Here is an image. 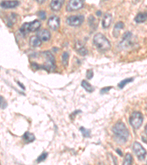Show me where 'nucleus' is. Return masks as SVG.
<instances>
[{
    "mask_svg": "<svg viewBox=\"0 0 147 165\" xmlns=\"http://www.w3.org/2000/svg\"><path fill=\"white\" fill-rule=\"evenodd\" d=\"M30 61L32 66L35 69H44L49 72L55 67V57L48 51L32 54Z\"/></svg>",
    "mask_w": 147,
    "mask_h": 165,
    "instance_id": "1",
    "label": "nucleus"
},
{
    "mask_svg": "<svg viewBox=\"0 0 147 165\" xmlns=\"http://www.w3.org/2000/svg\"><path fill=\"white\" fill-rule=\"evenodd\" d=\"M113 132L114 134L115 137H116V140L118 141L119 142L124 143L127 141L129 138V131L126 126L124 125V123L122 122H118L113 126Z\"/></svg>",
    "mask_w": 147,
    "mask_h": 165,
    "instance_id": "2",
    "label": "nucleus"
},
{
    "mask_svg": "<svg viewBox=\"0 0 147 165\" xmlns=\"http://www.w3.org/2000/svg\"><path fill=\"white\" fill-rule=\"evenodd\" d=\"M93 43L99 51H105L110 49L111 45L110 41L107 39L104 35L101 33H97L93 37Z\"/></svg>",
    "mask_w": 147,
    "mask_h": 165,
    "instance_id": "3",
    "label": "nucleus"
},
{
    "mask_svg": "<svg viewBox=\"0 0 147 165\" xmlns=\"http://www.w3.org/2000/svg\"><path fill=\"white\" fill-rule=\"evenodd\" d=\"M41 27V22L38 20H35L33 22L24 23L20 28V32L24 36L27 35L30 32H34L38 30Z\"/></svg>",
    "mask_w": 147,
    "mask_h": 165,
    "instance_id": "4",
    "label": "nucleus"
},
{
    "mask_svg": "<svg viewBox=\"0 0 147 165\" xmlns=\"http://www.w3.org/2000/svg\"><path fill=\"white\" fill-rule=\"evenodd\" d=\"M143 120H144V118L143 115L140 112H133L132 115H131L130 119V123L134 128H139L141 126Z\"/></svg>",
    "mask_w": 147,
    "mask_h": 165,
    "instance_id": "5",
    "label": "nucleus"
},
{
    "mask_svg": "<svg viewBox=\"0 0 147 165\" xmlns=\"http://www.w3.org/2000/svg\"><path fill=\"white\" fill-rule=\"evenodd\" d=\"M132 148H133V151H134V153L136 154L137 157H138L139 159L140 160L144 159L145 157L146 156V151L140 143L137 142H134Z\"/></svg>",
    "mask_w": 147,
    "mask_h": 165,
    "instance_id": "6",
    "label": "nucleus"
},
{
    "mask_svg": "<svg viewBox=\"0 0 147 165\" xmlns=\"http://www.w3.org/2000/svg\"><path fill=\"white\" fill-rule=\"evenodd\" d=\"M84 21V16L82 15H71L67 19V23L69 25L77 27V26L81 25Z\"/></svg>",
    "mask_w": 147,
    "mask_h": 165,
    "instance_id": "7",
    "label": "nucleus"
},
{
    "mask_svg": "<svg viewBox=\"0 0 147 165\" xmlns=\"http://www.w3.org/2000/svg\"><path fill=\"white\" fill-rule=\"evenodd\" d=\"M84 2L82 0H71L67 5V11H73L82 8Z\"/></svg>",
    "mask_w": 147,
    "mask_h": 165,
    "instance_id": "8",
    "label": "nucleus"
},
{
    "mask_svg": "<svg viewBox=\"0 0 147 165\" xmlns=\"http://www.w3.org/2000/svg\"><path fill=\"white\" fill-rule=\"evenodd\" d=\"M132 34L130 32H127V33L123 35L122 41L120 42L121 46L126 49V48L130 47V46H132Z\"/></svg>",
    "mask_w": 147,
    "mask_h": 165,
    "instance_id": "9",
    "label": "nucleus"
},
{
    "mask_svg": "<svg viewBox=\"0 0 147 165\" xmlns=\"http://www.w3.org/2000/svg\"><path fill=\"white\" fill-rule=\"evenodd\" d=\"M48 25L52 30H56L60 27V18L57 15H52L48 20Z\"/></svg>",
    "mask_w": 147,
    "mask_h": 165,
    "instance_id": "10",
    "label": "nucleus"
},
{
    "mask_svg": "<svg viewBox=\"0 0 147 165\" xmlns=\"http://www.w3.org/2000/svg\"><path fill=\"white\" fill-rule=\"evenodd\" d=\"M37 36L41 41H47L50 39L51 33L47 29H41L38 32Z\"/></svg>",
    "mask_w": 147,
    "mask_h": 165,
    "instance_id": "11",
    "label": "nucleus"
},
{
    "mask_svg": "<svg viewBox=\"0 0 147 165\" xmlns=\"http://www.w3.org/2000/svg\"><path fill=\"white\" fill-rule=\"evenodd\" d=\"M19 5L18 1H4L1 2V7L2 8H14Z\"/></svg>",
    "mask_w": 147,
    "mask_h": 165,
    "instance_id": "12",
    "label": "nucleus"
},
{
    "mask_svg": "<svg viewBox=\"0 0 147 165\" xmlns=\"http://www.w3.org/2000/svg\"><path fill=\"white\" fill-rule=\"evenodd\" d=\"M111 22H112V15L109 13H106L105 14L104 17H103L102 19V27L103 28H108L111 24Z\"/></svg>",
    "mask_w": 147,
    "mask_h": 165,
    "instance_id": "13",
    "label": "nucleus"
},
{
    "mask_svg": "<svg viewBox=\"0 0 147 165\" xmlns=\"http://www.w3.org/2000/svg\"><path fill=\"white\" fill-rule=\"evenodd\" d=\"M63 4V1L61 0H53L50 3V7L52 11H57L61 8Z\"/></svg>",
    "mask_w": 147,
    "mask_h": 165,
    "instance_id": "14",
    "label": "nucleus"
},
{
    "mask_svg": "<svg viewBox=\"0 0 147 165\" xmlns=\"http://www.w3.org/2000/svg\"><path fill=\"white\" fill-rule=\"evenodd\" d=\"M75 47H76V50L77 51V52L80 54L82 56H85V55H86L87 54H88V50L86 49V48H85L81 43L77 42L76 43V46Z\"/></svg>",
    "mask_w": 147,
    "mask_h": 165,
    "instance_id": "15",
    "label": "nucleus"
},
{
    "mask_svg": "<svg viewBox=\"0 0 147 165\" xmlns=\"http://www.w3.org/2000/svg\"><path fill=\"white\" fill-rule=\"evenodd\" d=\"M29 43H30V45L33 47H38L41 45L42 43V41L39 39V37L37 36H33L30 37L29 39Z\"/></svg>",
    "mask_w": 147,
    "mask_h": 165,
    "instance_id": "16",
    "label": "nucleus"
},
{
    "mask_svg": "<svg viewBox=\"0 0 147 165\" xmlns=\"http://www.w3.org/2000/svg\"><path fill=\"white\" fill-rule=\"evenodd\" d=\"M147 20V12L145 13H140L135 18V21L137 23H142Z\"/></svg>",
    "mask_w": 147,
    "mask_h": 165,
    "instance_id": "17",
    "label": "nucleus"
},
{
    "mask_svg": "<svg viewBox=\"0 0 147 165\" xmlns=\"http://www.w3.org/2000/svg\"><path fill=\"white\" fill-rule=\"evenodd\" d=\"M23 140L26 143L32 142L35 140V136L32 133L27 132L23 135Z\"/></svg>",
    "mask_w": 147,
    "mask_h": 165,
    "instance_id": "18",
    "label": "nucleus"
},
{
    "mask_svg": "<svg viewBox=\"0 0 147 165\" xmlns=\"http://www.w3.org/2000/svg\"><path fill=\"white\" fill-rule=\"evenodd\" d=\"M124 24L123 22L119 21V22L117 23L114 27V36L118 37V35L119 34V31H120L122 29L124 28Z\"/></svg>",
    "mask_w": 147,
    "mask_h": 165,
    "instance_id": "19",
    "label": "nucleus"
},
{
    "mask_svg": "<svg viewBox=\"0 0 147 165\" xmlns=\"http://www.w3.org/2000/svg\"><path fill=\"white\" fill-rule=\"evenodd\" d=\"M133 162V158L132 155L130 154H127L126 156H125L124 163L123 165H132Z\"/></svg>",
    "mask_w": 147,
    "mask_h": 165,
    "instance_id": "20",
    "label": "nucleus"
},
{
    "mask_svg": "<svg viewBox=\"0 0 147 165\" xmlns=\"http://www.w3.org/2000/svg\"><path fill=\"white\" fill-rule=\"evenodd\" d=\"M82 86L85 89V90H87L89 93H91L93 91V87L91 86L90 83H88V81H86L85 80H83L82 81Z\"/></svg>",
    "mask_w": 147,
    "mask_h": 165,
    "instance_id": "21",
    "label": "nucleus"
},
{
    "mask_svg": "<svg viewBox=\"0 0 147 165\" xmlns=\"http://www.w3.org/2000/svg\"><path fill=\"white\" fill-rule=\"evenodd\" d=\"M133 81V79L132 78H127V79H124V80H122V81H121L120 83L118 84V87L119 88L122 89L124 88L125 85H126L127 84H128V83L131 82V81Z\"/></svg>",
    "mask_w": 147,
    "mask_h": 165,
    "instance_id": "22",
    "label": "nucleus"
},
{
    "mask_svg": "<svg viewBox=\"0 0 147 165\" xmlns=\"http://www.w3.org/2000/svg\"><path fill=\"white\" fill-rule=\"evenodd\" d=\"M69 54L68 52H64L63 54L62 62H63V65H64L65 66H66V65H68V63H69Z\"/></svg>",
    "mask_w": 147,
    "mask_h": 165,
    "instance_id": "23",
    "label": "nucleus"
},
{
    "mask_svg": "<svg viewBox=\"0 0 147 165\" xmlns=\"http://www.w3.org/2000/svg\"><path fill=\"white\" fill-rule=\"evenodd\" d=\"M80 132H82L83 137H90L91 132L88 130V129L85 128L84 127H81V128H80Z\"/></svg>",
    "mask_w": 147,
    "mask_h": 165,
    "instance_id": "24",
    "label": "nucleus"
},
{
    "mask_svg": "<svg viewBox=\"0 0 147 165\" xmlns=\"http://www.w3.org/2000/svg\"><path fill=\"white\" fill-rule=\"evenodd\" d=\"M47 156H48V154H47V153H43L41 155V156H40L38 158V159H37V162H43V161H44L46 158H47Z\"/></svg>",
    "mask_w": 147,
    "mask_h": 165,
    "instance_id": "25",
    "label": "nucleus"
},
{
    "mask_svg": "<svg viewBox=\"0 0 147 165\" xmlns=\"http://www.w3.org/2000/svg\"><path fill=\"white\" fill-rule=\"evenodd\" d=\"M14 22H16V15L11 14V17H10V19H9V22H8L9 27H11Z\"/></svg>",
    "mask_w": 147,
    "mask_h": 165,
    "instance_id": "26",
    "label": "nucleus"
},
{
    "mask_svg": "<svg viewBox=\"0 0 147 165\" xmlns=\"http://www.w3.org/2000/svg\"><path fill=\"white\" fill-rule=\"evenodd\" d=\"M93 73L92 70H88V71H87V73H86L87 79H91L93 78Z\"/></svg>",
    "mask_w": 147,
    "mask_h": 165,
    "instance_id": "27",
    "label": "nucleus"
},
{
    "mask_svg": "<svg viewBox=\"0 0 147 165\" xmlns=\"http://www.w3.org/2000/svg\"><path fill=\"white\" fill-rule=\"evenodd\" d=\"M38 16L41 18V19L42 20H45L46 17H47L45 11H39L38 12Z\"/></svg>",
    "mask_w": 147,
    "mask_h": 165,
    "instance_id": "28",
    "label": "nucleus"
},
{
    "mask_svg": "<svg viewBox=\"0 0 147 165\" xmlns=\"http://www.w3.org/2000/svg\"><path fill=\"white\" fill-rule=\"evenodd\" d=\"M1 98V108L2 109H5L6 106H7V103L5 102V101L4 100V98H2V96L0 97Z\"/></svg>",
    "mask_w": 147,
    "mask_h": 165,
    "instance_id": "29",
    "label": "nucleus"
},
{
    "mask_svg": "<svg viewBox=\"0 0 147 165\" xmlns=\"http://www.w3.org/2000/svg\"><path fill=\"white\" fill-rule=\"evenodd\" d=\"M111 88H112V87H105V88H102V90H101L100 93H105L108 92V91L110 90Z\"/></svg>",
    "mask_w": 147,
    "mask_h": 165,
    "instance_id": "30",
    "label": "nucleus"
},
{
    "mask_svg": "<svg viewBox=\"0 0 147 165\" xmlns=\"http://www.w3.org/2000/svg\"><path fill=\"white\" fill-rule=\"evenodd\" d=\"M116 151H117V152H118V154H119V155H120V156H122V151H120V150H118V149H117V150H116Z\"/></svg>",
    "mask_w": 147,
    "mask_h": 165,
    "instance_id": "31",
    "label": "nucleus"
},
{
    "mask_svg": "<svg viewBox=\"0 0 147 165\" xmlns=\"http://www.w3.org/2000/svg\"><path fill=\"white\" fill-rule=\"evenodd\" d=\"M18 83H19V86H20V87H22V88H23V90H24V88H25V87H24V85H21V83H20V82H18Z\"/></svg>",
    "mask_w": 147,
    "mask_h": 165,
    "instance_id": "32",
    "label": "nucleus"
},
{
    "mask_svg": "<svg viewBox=\"0 0 147 165\" xmlns=\"http://www.w3.org/2000/svg\"><path fill=\"white\" fill-rule=\"evenodd\" d=\"M96 15H98L99 16H100V15H101V11H97L96 12Z\"/></svg>",
    "mask_w": 147,
    "mask_h": 165,
    "instance_id": "33",
    "label": "nucleus"
},
{
    "mask_svg": "<svg viewBox=\"0 0 147 165\" xmlns=\"http://www.w3.org/2000/svg\"><path fill=\"white\" fill-rule=\"evenodd\" d=\"M145 132H146V134L147 135V126H146V128H145Z\"/></svg>",
    "mask_w": 147,
    "mask_h": 165,
    "instance_id": "34",
    "label": "nucleus"
}]
</instances>
